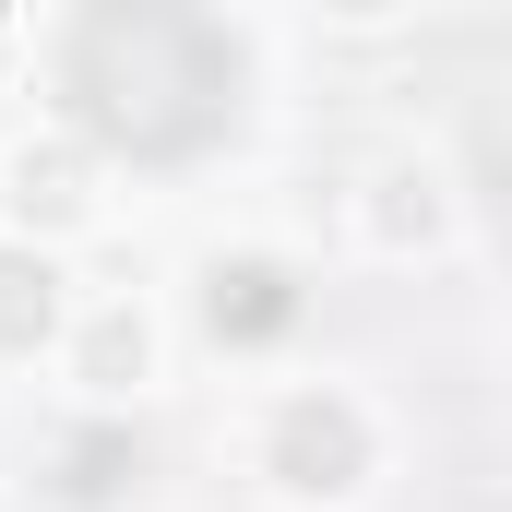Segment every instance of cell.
I'll return each mask as SVG.
<instances>
[{"label": "cell", "instance_id": "cell-1", "mask_svg": "<svg viewBox=\"0 0 512 512\" xmlns=\"http://www.w3.org/2000/svg\"><path fill=\"white\" fill-rule=\"evenodd\" d=\"M215 453H227L251 512H382L393 465H405V417L370 370L262 358L215 429Z\"/></svg>", "mask_w": 512, "mask_h": 512}, {"label": "cell", "instance_id": "cell-4", "mask_svg": "<svg viewBox=\"0 0 512 512\" xmlns=\"http://www.w3.org/2000/svg\"><path fill=\"white\" fill-rule=\"evenodd\" d=\"M108 227H120V155L72 108H12L0 120V239L84 262Z\"/></svg>", "mask_w": 512, "mask_h": 512}, {"label": "cell", "instance_id": "cell-2", "mask_svg": "<svg viewBox=\"0 0 512 512\" xmlns=\"http://www.w3.org/2000/svg\"><path fill=\"white\" fill-rule=\"evenodd\" d=\"M179 358H191V322L167 286H72V322L48 346V393L72 417H143L179 393Z\"/></svg>", "mask_w": 512, "mask_h": 512}, {"label": "cell", "instance_id": "cell-3", "mask_svg": "<svg viewBox=\"0 0 512 512\" xmlns=\"http://www.w3.org/2000/svg\"><path fill=\"white\" fill-rule=\"evenodd\" d=\"M334 239L370 274H441V262L477 251V191L441 143H382V155H358V179L334 203Z\"/></svg>", "mask_w": 512, "mask_h": 512}, {"label": "cell", "instance_id": "cell-5", "mask_svg": "<svg viewBox=\"0 0 512 512\" xmlns=\"http://www.w3.org/2000/svg\"><path fill=\"white\" fill-rule=\"evenodd\" d=\"M72 286H84V262L36 251V239H0V393L48 382V346L72 322Z\"/></svg>", "mask_w": 512, "mask_h": 512}, {"label": "cell", "instance_id": "cell-6", "mask_svg": "<svg viewBox=\"0 0 512 512\" xmlns=\"http://www.w3.org/2000/svg\"><path fill=\"white\" fill-rule=\"evenodd\" d=\"M417 12H429V0H298V24H322V36H346V48H382Z\"/></svg>", "mask_w": 512, "mask_h": 512}]
</instances>
